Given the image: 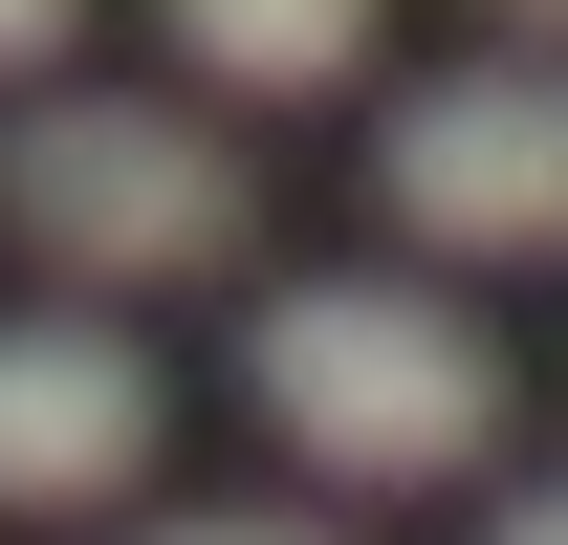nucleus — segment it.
<instances>
[{
    "mask_svg": "<svg viewBox=\"0 0 568 545\" xmlns=\"http://www.w3.org/2000/svg\"><path fill=\"white\" fill-rule=\"evenodd\" d=\"M0 218L67 284H197V263H241V153L153 88H44L0 132Z\"/></svg>",
    "mask_w": 568,
    "mask_h": 545,
    "instance_id": "f03ea898",
    "label": "nucleus"
},
{
    "mask_svg": "<svg viewBox=\"0 0 568 545\" xmlns=\"http://www.w3.org/2000/svg\"><path fill=\"white\" fill-rule=\"evenodd\" d=\"M372 197L437 263H568V66H437L372 132Z\"/></svg>",
    "mask_w": 568,
    "mask_h": 545,
    "instance_id": "7ed1b4c3",
    "label": "nucleus"
},
{
    "mask_svg": "<svg viewBox=\"0 0 568 545\" xmlns=\"http://www.w3.org/2000/svg\"><path fill=\"white\" fill-rule=\"evenodd\" d=\"M153 22H175V66L306 110V88H351V66H372V22H394V0H153Z\"/></svg>",
    "mask_w": 568,
    "mask_h": 545,
    "instance_id": "39448f33",
    "label": "nucleus"
},
{
    "mask_svg": "<svg viewBox=\"0 0 568 545\" xmlns=\"http://www.w3.org/2000/svg\"><path fill=\"white\" fill-rule=\"evenodd\" d=\"M503 22H547V44H568V0H503Z\"/></svg>",
    "mask_w": 568,
    "mask_h": 545,
    "instance_id": "1a4fd4ad",
    "label": "nucleus"
},
{
    "mask_svg": "<svg viewBox=\"0 0 568 545\" xmlns=\"http://www.w3.org/2000/svg\"><path fill=\"white\" fill-rule=\"evenodd\" d=\"M241 393L306 480H351V502H416V480H481L503 459V349L437 306V284H263L241 306Z\"/></svg>",
    "mask_w": 568,
    "mask_h": 545,
    "instance_id": "f257e3e1",
    "label": "nucleus"
},
{
    "mask_svg": "<svg viewBox=\"0 0 568 545\" xmlns=\"http://www.w3.org/2000/svg\"><path fill=\"white\" fill-rule=\"evenodd\" d=\"M175 393H153L132 328H88V306H22L0 328V524H88V502H132Z\"/></svg>",
    "mask_w": 568,
    "mask_h": 545,
    "instance_id": "20e7f679",
    "label": "nucleus"
},
{
    "mask_svg": "<svg viewBox=\"0 0 568 545\" xmlns=\"http://www.w3.org/2000/svg\"><path fill=\"white\" fill-rule=\"evenodd\" d=\"M153 545H351V524H306V502H197V524H153Z\"/></svg>",
    "mask_w": 568,
    "mask_h": 545,
    "instance_id": "423d86ee",
    "label": "nucleus"
},
{
    "mask_svg": "<svg viewBox=\"0 0 568 545\" xmlns=\"http://www.w3.org/2000/svg\"><path fill=\"white\" fill-rule=\"evenodd\" d=\"M67 22H88V0H0V66H44V44H67Z\"/></svg>",
    "mask_w": 568,
    "mask_h": 545,
    "instance_id": "0eeeda50",
    "label": "nucleus"
},
{
    "mask_svg": "<svg viewBox=\"0 0 568 545\" xmlns=\"http://www.w3.org/2000/svg\"><path fill=\"white\" fill-rule=\"evenodd\" d=\"M481 545H568V480H525V502H503V524Z\"/></svg>",
    "mask_w": 568,
    "mask_h": 545,
    "instance_id": "6e6552de",
    "label": "nucleus"
}]
</instances>
